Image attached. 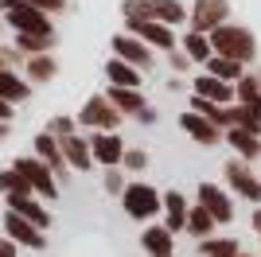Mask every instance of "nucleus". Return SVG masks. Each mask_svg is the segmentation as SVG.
Returning <instances> with one entry per match:
<instances>
[{"mask_svg":"<svg viewBox=\"0 0 261 257\" xmlns=\"http://www.w3.org/2000/svg\"><path fill=\"white\" fill-rule=\"evenodd\" d=\"M211 47H215V55L234 59V63H242V66H250L253 59H257V35H253L246 23H234V20L211 32Z\"/></svg>","mask_w":261,"mask_h":257,"instance_id":"obj_1","label":"nucleus"},{"mask_svg":"<svg viewBox=\"0 0 261 257\" xmlns=\"http://www.w3.org/2000/svg\"><path fill=\"white\" fill-rule=\"evenodd\" d=\"M222 175H226L230 191L238 195V199L261 207V175H257V168H253V164H246L242 156H230V160L222 164Z\"/></svg>","mask_w":261,"mask_h":257,"instance_id":"obj_2","label":"nucleus"},{"mask_svg":"<svg viewBox=\"0 0 261 257\" xmlns=\"http://www.w3.org/2000/svg\"><path fill=\"white\" fill-rule=\"evenodd\" d=\"M121 203H125V214L137 218V222H152L156 214L164 211V195L156 191L152 183H129L125 195H121Z\"/></svg>","mask_w":261,"mask_h":257,"instance_id":"obj_3","label":"nucleus"},{"mask_svg":"<svg viewBox=\"0 0 261 257\" xmlns=\"http://www.w3.org/2000/svg\"><path fill=\"white\" fill-rule=\"evenodd\" d=\"M121 113H117V106L109 101V97H101V94H94L82 106V113H78V125H86V128H94V133H117V125H121Z\"/></svg>","mask_w":261,"mask_h":257,"instance_id":"obj_4","label":"nucleus"},{"mask_svg":"<svg viewBox=\"0 0 261 257\" xmlns=\"http://www.w3.org/2000/svg\"><path fill=\"white\" fill-rule=\"evenodd\" d=\"M187 23H191V32L211 35L215 28L230 23V0H195V4H191V16H187Z\"/></svg>","mask_w":261,"mask_h":257,"instance_id":"obj_5","label":"nucleus"},{"mask_svg":"<svg viewBox=\"0 0 261 257\" xmlns=\"http://www.w3.org/2000/svg\"><path fill=\"white\" fill-rule=\"evenodd\" d=\"M195 203L207 207L211 218H215L218 226H230V222H234V199H230L218 183H199V187H195Z\"/></svg>","mask_w":261,"mask_h":257,"instance_id":"obj_6","label":"nucleus"},{"mask_svg":"<svg viewBox=\"0 0 261 257\" xmlns=\"http://www.w3.org/2000/svg\"><path fill=\"white\" fill-rule=\"evenodd\" d=\"M16 171H20L23 179L32 183L35 195H43V199H55L59 195V183H55V171L47 168L39 156H23V160H16Z\"/></svg>","mask_w":261,"mask_h":257,"instance_id":"obj_7","label":"nucleus"},{"mask_svg":"<svg viewBox=\"0 0 261 257\" xmlns=\"http://www.w3.org/2000/svg\"><path fill=\"white\" fill-rule=\"evenodd\" d=\"M113 55H117V59H125V63H133L137 70H148V66L156 63V51L141 39V35H133V32L113 35Z\"/></svg>","mask_w":261,"mask_h":257,"instance_id":"obj_8","label":"nucleus"},{"mask_svg":"<svg viewBox=\"0 0 261 257\" xmlns=\"http://www.w3.org/2000/svg\"><path fill=\"white\" fill-rule=\"evenodd\" d=\"M8 23H12L20 35H55L51 16H47V12H39V8H32L28 0H20V4L8 12Z\"/></svg>","mask_w":261,"mask_h":257,"instance_id":"obj_9","label":"nucleus"},{"mask_svg":"<svg viewBox=\"0 0 261 257\" xmlns=\"http://www.w3.org/2000/svg\"><path fill=\"white\" fill-rule=\"evenodd\" d=\"M179 128H184V133L195 140V144H207V148L222 144V137H226V133H222L215 121H207L203 113H195V109H184V113H179Z\"/></svg>","mask_w":261,"mask_h":257,"instance_id":"obj_10","label":"nucleus"},{"mask_svg":"<svg viewBox=\"0 0 261 257\" xmlns=\"http://www.w3.org/2000/svg\"><path fill=\"white\" fill-rule=\"evenodd\" d=\"M129 32L133 35H141L144 43H148V47H152V51H175V47H179V35L172 32V28H168V23H160V20H144V23H129Z\"/></svg>","mask_w":261,"mask_h":257,"instance_id":"obj_11","label":"nucleus"},{"mask_svg":"<svg viewBox=\"0 0 261 257\" xmlns=\"http://www.w3.org/2000/svg\"><path fill=\"white\" fill-rule=\"evenodd\" d=\"M90 152H94V164L101 168H117L125 160V140L117 133H94L90 137Z\"/></svg>","mask_w":261,"mask_h":257,"instance_id":"obj_12","label":"nucleus"},{"mask_svg":"<svg viewBox=\"0 0 261 257\" xmlns=\"http://www.w3.org/2000/svg\"><path fill=\"white\" fill-rule=\"evenodd\" d=\"M191 94H199V97H207V101H215V106H238V97H234V86L230 82H222V78H215V74H195V82H191Z\"/></svg>","mask_w":261,"mask_h":257,"instance_id":"obj_13","label":"nucleus"},{"mask_svg":"<svg viewBox=\"0 0 261 257\" xmlns=\"http://www.w3.org/2000/svg\"><path fill=\"white\" fill-rule=\"evenodd\" d=\"M226 144H230V152L242 156L246 164H257L261 160V133H253V128H242V125L226 128Z\"/></svg>","mask_w":261,"mask_h":257,"instance_id":"obj_14","label":"nucleus"},{"mask_svg":"<svg viewBox=\"0 0 261 257\" xmlns=\"http://www.w3.org/2000/svg\"><path fill=\"white\" fill-rule=\"evenodd\" d=\"M141 246L148 249V257H172L175 253V234L164 222H148L141 234Z\"/></svg>","mask_w":261,"mask_h":257,"instance_id":"obj_15","label":"nucleus"},{"mask_svg":"<svg viewBox=\"0 0 261 257\" xmlns=\"http://www.w3.org/2000/svg\"><path fill=\"white\" fill-rule=\"evenodd\" d=\"M187 211H191V203H187L184 191H164V226L172 234H184L187 230Z\"/></svg>","mask_w":261,"mask_h":257,"instance_id":"obj_16","label":"nucleus"},{"mask_svg":"<svg viewBox=\"0 0 261 257\" xmlns=\"http://www.w3.org/2000/svg\"><path fill=\"white\" fill-rule=\"evenodd\" d=\"M4 230H8V238H12V242H20V246L43 249V230H39L35 222H28V218H20L16 211L4 218Z\"/></svg>","mask_w":261,"mask_h":257,"instance_id":"obj_17","label":"nucleus"},{"mask_svg":"<svg viewBox=\"0 0 261 257\" xmlns=\"http://www.w3.org/2000/svg\"><path fill=\"white\" fill-rule=\"evenodd\" d=\"M59 148H63V160L70 164L74 171H90L94 168V152H90V140H82L74 133V137H63L59 140Z\"/></svg>","mask_w":261,"mask_h":257,"instance_id":"obj_18","label":"nucleus"},{"mask_svg":"<svg viewBox=\"0 0 261 257\" xmlns=\"http://www.w3.org/2000/svg\"><path fill=\"white\" fill-rule=\"evenodd\" d=\"M35 152H39V160H43L47 168L55 171V175H66V168H70V164L63 160L59 137H51V133H39V137H35Z\"/></svg>","mask_w":261,"mask_h":257,"instance_id":"obj_19","label":"nucleus"},{"mask_svg":"<svg viewBox=\"0 0 261 257\" xmlns=\"http://www.w3.org/2000/svg\"><path fill=\"white\" fill-rule=\"evenodd\" d=\"M106 78H109V86H121V90H141V70L133 63H125V59H109Z\"/></svg>","mask_w":261,"mask_h":257,"instance_id":"obj_20","label":"nucleus"},{"mask_svg":"<svg viewBox=\"0 0 261 257\" xmlns=\"http://www.w3.org/2000/svg\"><path fill=\"white\" fill-rule=\"evenodd\" d=\"M179 51L191 59V63H203L207 66V59H215V47H211V35H203V32H191L187 28V35L179 39Z\"/></svg>","mask_w":261,"mask_h":257,"instance_id":"obj_21","label":"nucleus"},{"mask_svg":"<svg viewBox=\"0 0 261 257\" xmlns=\"http://www.w3.org/2000/svg\"><path fill=\"white\" fill-rule=\"evenodd\" d=\"M106 97L113 101V106H117V113H121V117H137V113H141V109L148 106L141 90H121V86H109V94H106Z\"/></svg>","mask_w":261,"mask_h":257,"instance_id":"obj_22","label":"nucleus"},{"mask_svg":"<svg viewBox=\"0 0 261 257\" xmlns=\"http://www.w3.org/2000/svg\"><path fill=\"white\" fill-rule=\"evenodd\" d=\"M8 207H12V211H16V214H20V218H28V222H35V226H39V230H43V226L51 222V214H47L43 207L35 203L32 195H8Z\"/></svg>","mask_w":261,"mask_h":257,"instance_id":"obj_23","label":"nucleus"},{"mask_svg":"<svg viewBox=\"0 0 261 257\" xmlns=\"http://www.w3.org/2000/svg\"><path fill=\"white\" fill-rule=\"evenodd\" d=\"M215 218H211V211L207 207H199V203H191V211H187V234L191 238H199V242H207V238H215Z\"/></svg>","mask_w":261,"mask_h":257,"instance_id":"obj_24","label":"nucleus"},{"mask_svg":"<svg viewBox=\"0 0 261 257\" xmlns=\"http://www.w3.org/2000/svg\"><path fill=\"white\" fill-rule=\"evenodd\" d=\"M187 16H191V8H184L179 0H152V20L168 23V28H179V23H187Z\"/></svg>","mask_w":261,"mask_h":257,"instance_id":"obj_25","label":"nucleus"},{"mask_svg":"<svg viewBox=\"0 0 261 257\" xmlns=\"http://www.w3.org/2000/svg\"><path fill=\"white\" fill-rule=\"evenodd\" d=\"M203 70L234 86V82H238L242 74H246V70H250V66H242V63H234V59H222V55H215V59H207V66H203Z\"/></svg>","mask_w":261,"mask_h":257,"instance_id":"obj_26","label":"nucleus"},{"mask_svg":"<svg viewBox=\"0 0 261 257\" xmlns=\"http://www.w3.org/2000/svg\"><path fill=\"white\" fill-rule=\"evenodd\" d=\"M234 97H238V106H253V101H261V78H257V70H246V74L234 82Z\"/></svg>","mask_w":261,"mask_h":257,"instance_id":"obj_27","label":"nucleus"},{"mask_svg":"<svg viewBox=\"0 0 261 257\" xmlns=\"http://www.w3.org/2000/svg\"><path fill=\"white\" fill-rule=\"evenodd\" d=\"M199 249H203V257H238L242 242H238V238H207Z\"/></svg>","mask_w":261,"mask_h":257,"instance_id":"obj_28","label":"nucleus"},{"mask_svg":"<svg viewBox=\"0 0 261 257\" xmlns=\"http://www.w3.org/2000/svg\"><path fill=\"white\" fill-rule=\"evenodd\" d=\"M121 16H125V28L152 20V0H121Z\"/></svg>","mask_w":261,"mask_h":257,"instance_id":"obj_29","label":"nucleus"},{"mask_svg":"<svg viewBox=\"0 0 261 257\" xmlns=\"http://www.w3.org/2000/svg\"><path fill=\"white\" fill-rule=\"evenodd\" d=\"M55 70H59V63L51 55H32L28 59V78L32 82H47V78H55Z\"/></svg>","mask_w":261,"mask_h":257,"instance_id":"obj_30","label":"nucleus"},{"mask_svg":"<svg viewBox=\"0 0 261 257\" xmlns=\"http://www.w3.org/2000/svg\"><path fill=\"white\" fill-rule=\"evenodd\" d=\"M0 191L4 195H32V183L23 179L16 168H8V171H0Z\"/></svg>","mask_w":261,"mask_h":257,"instance_id":"obj_31","label":"nucleus"},{"mask_svg":"<svg viewBox=\"0 0 261 257\" xmlns=\"http://www.w3.org/2000/svg\"><path fill=\"white\" fill-rule=\"evenodd\" d=\"M20 47L28 55H47L55 47V35H20Z\"/></svg>","mask_w":261,"mask_h":257,"instance_id":"obj_32","label":"nucleus"},{"mask_svg":"<svg viewBox=\"0 0 261 257\" xmlns=\"http://www.w3.org/2000/svg\"><path fill=\"white\" fill-rule=\"evenodd\" d=\"M121 164H125L129 171H144V168H148V152H144V148H125V160H121Z\"/></svg>","mask_w":261,"mask_h":257,"instance_id":"obj_33","label":"nucleus"},{"mask_svg":"<svg viewBox=\"0 0 261 257\" xmlns=\"http://www.w3.org/2000/svg\"><path fill=\"white\" fill-rule=\"evenodd\" d=\"M242 128H253V133H261V101H253V106H242Z\"/></svg>","mask_w":261,"mask_h":257,"instance_id":"obj_34","label":"nucleus"},{"mask_svg":"<svg viewBox=\"0 0 261 257\" xmlns=\"http://www.w3.org/2000/svg\"><path fill=\"white\" fill-rule=\"evenodd\" d=\"M168 66H172L175 74H187V70H191L195 63H191V59H187V55L179 51V47H175V51H168Z\"/></svg>","mask_w":261,"mask_h":257,"instance_id":"obj_35","label":"nucleus"},{"mask_svg":"<svg viewBox=\"0 0 261 257\" xmlns=\"http://www.w3.org/2000/svg\"><path fill=\"white\" fill-rule=\"evenodd\" d=\"M125 187H129V183L121 179V171L117 168H106V191L109 195H125Z\"/></svg>","mask_w":261,"mask_h":257,"instance_id":"obj_36","label":"nucleus"},{"mask_svg":"<svg viewBox=\"0 0 261 257\" xmlns=\"http://www.w3.org/2000/svg\"><path fill=\"white\" fill-rule=\"evenodd\" d=\"M51 137H59V140H63V137H74V121H70V117H55L51 121Z\"/></svg>","mask_w":261,"mask_h":257,"instance_id":"obj_37","label":"nucleus"},{"mask_svg":"<svg viewBox=\"0 0 261 257\" xmlns=\"http://www.w3.org/2000/svg\"><path fill=\"white\" fill-rule=\"evenodd\" d=\"M28 4H32V8H39V12H47V16L66 8V0H28Z\"/></svg>","mask_w":261,"mask_h":257,"instance_id":"obj_38","label":"nucleus"},{"mask_svg":"<svg viewBox=\"0 0 261 257\" xmlns=\"http://www.w3.org/2000/svg\"><path fill=\"white\" fill-rule=\"evenodd\" d=\"M137 121H141V125H152V121H156V109H152V106H144L141 113H137Z\"/></svg>","mask_w":261,"mask_h":257,"instance_id":"obj_39","label":"nucleus"},{"mask_svg":"<svg viewBox=\"0 0 261 257\" xmlns=\"http://www.w3.org/2000/svg\"><path fill=\"white\" fill-rule=\"evenodd\" d=\"M0 257H16V242H12V238H8V242H0Z\"/></svg>","mask_w":261,"mask_h":257,"instance_id":"obj_40","label":"nucleus"},{"mask_svg":"<svg viewBox=\"0 0 261 257\" xmlns=\"http://www.w3.org/2000/svg\"><path fill=\"white\" fill-rule=\"evenodd\" d=\"M250 226H253V234L261 238V207H253V218H250Z\"/></svg>","mask_w":261,"mask_h":257,"instance_id":"obj_41","label":"nucleus"},{"mask_svg":"<svg viewBox=\"0 0 261 257\" xmlns=\"http://www.w3.org/2000/svg\"><path fill=\"white\" fill-rule=\"evenodd\" d=\"M0 121H12V101H4V97H0Z\"/></svg>","mask_w":261,"mask_h":257,"instance_id":"obj_42","label":"nucleus"},{"mask_svg":"<svg viewBox=\"0 0 261 257\" xmlns=\"http://www.w3.org/2000/svg\"><path fill=\"white\" fill-rule=\"evenodd\" d=\"M238 257H261V253H246V249H242V253H238Z\"/></svg>","mask_w":261,"mask_h":257,"instance_id":"obj_43","label":"nucleus"},{"mask_svg":"<svg viewBox=\"0 0 261 257\" xmlns=\"http://www.w3.org/2000/svg\"><path fill=\"white\" fill-rule=\"evenodd\" d=\"M0 137H8V125H0Z\"/></svg>","mask_w":261,"mask_h":257,"instance_id":"obj_44","label":"nucleus"},{"mask_svg":"<svg viewBox=\"0 0 261 257\" xmlns=\"http://www.w3.org/2000/svg\"><path fill=\"white\" fill-rule=\"evenodd\" d=\"M257 78H261V66H257Z\"/></svg>","mask_w":261,"mask_h":257,"instance_id":"obj_45","label":"nucleus"},{"mask_svg":"<svg viewBox=\"0 0 261 257\" xmlns=\"http://www.w3.org/2000/svg\"><path fill=\"white\" fill-rule=\"evenodd\" d=\"M257 253H261V249H257Z\"/></svg>","mask_w":261,"mask_h":257,"instance_id":"obj_46","label":"nucleus"}]
</instances>
